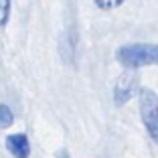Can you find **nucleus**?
Listing matches in <instances>:
<instances>
[{"mask_svg": "<svg viewBox=\"0 0 158 158\" xmlns=\"http://www.w3.org/2000/svg\"><path fill=\"white\" fill-rule=\"evenodd\" d=\"M10 14V0H0V27H4Z\"/></svg>", "mask_w": 158, "mask_h": 158, "instance_id": "6", "label": "nucleus"}, {"mask_svg": "<svg viewBox=\"0 0 158 158\" xmlns=\"http://www.w3.org/2000/svg\"><path fill=\"white\" fill-rule=\"evenodd\" d=\"M140 116L150 138L158 144V95L152 89H140Z\"/></svg>", "mask_w": 158, "mask_h": 158, "instance_id": "2", "label": "nucleus"}, {"mask_svg": "<svg viewBox=\"0 0 158 158\" xmlns=\"http://www.w3.org/2000/svg\"><path fill=\"white\" fill-rule=\"evenodd\" d=\"M124 0H95V4L103 10H112V8H118Z\"/></svg>", "mask_w": 158, "mask_h": 158, "instance_id": "7", "label": "nucleus"}, {"mask_svg": "<svg viewBox=\"0 0 158 158\" xmlns=\"http://www.w3.org/2000/svg\"><path fill=\"white\" fill-rule=\"evenodd\" d=\"M136 87H138V79H136V75L124 73L116 81V85H114V102H116L118 106H124V103L136 93Z\"/></svg>", "mask_w": 158, "mask_h": 158, "instance_id": "3", "label": "nucleus"}, {"mask_svg": "<svg viewBox=\"0 0 158 158\" xmlns=\"http://www.w3.org/2000/svg\"><path fill=\"white\" fill-rule=\"evenodd\" d=\"M59 158H71V156H69L67 152H61V154H59Z\"/></svg>", "mask_w": 158, "mask_h": 158, "instance_id": "8", "label": "nucleus"}, {"mask_svg": "<svg viewBox=\"0 0 158 158\" xmlns=\"http://www.w3.org/2000/svg\"><path fill=\"white\" fill-rule=\"evenodd\" d=\"M14 122V114L6 103H0V128H8Z\"/></svg>", "mask_w": 158, "mask_h": 158, "instance_id": "5", "label": "nucleus"}, {"mask_svg": "<svg viewBox=\"0 0 158 158\" xmlns=\"http://www.w3.org/2000/svg\"><path fill=\"white\" fill-rule=\"evenodd\" d=\"M118 61L128 69L146 65H158V45L152 43H132L118 49Z\"/></svg>", "mask_w": 158, "mask_h": 158, "instance_id": "1", "label": "nucleus"}, {"mask_svg": "<svg viewBox=\"0 0 158 158\" xmlns=\"http://www.w3.org/2000/svg\"><path fill=\"white\" fill-rule=\"evenodd\" d=\"M6 150L12 154L14 158H28L31 154V144L24 134H10L6 138Z\"/></svg>", "mask_w": 158, "mask_h": 158, "instance_id": "4", "label": "nucleus"}]
</instances>
